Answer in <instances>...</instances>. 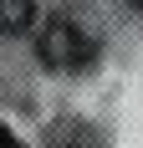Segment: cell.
<instances>
[{
  "label": "cell",
  "instance_id": "obj_2",
  "mask_svg": "<svg viewBox=\"0 0 143 148\" xmlns=\"http://www.w3.org/2000/svg\"><path fill=\"white\" fill-rule=\"evenodd\" d=\"M36 21V0H0V36H21Z\"/></svg>",
  "mask_w": 143,
  "mask_h": 148
},
{
  "label": "cell",
  "instance_id": "obj_1",
  "mask_svg": "<svg viewBox=\"0 0 143 148\" xmlns=\"http://www.w3.org/2000/svg\"><path fill=\"white\" fill-rule=\"evenodd\" d=\"M36 51H41V61L51 66V72H82L87 61H92V51H97V46L82 36V26H77V21H61V15H56V21H46L41 46H36Z\"/></svg>",
  "mask_w": 143,
  "mask_h": 148
},
{
  "label": "cell",
  "instance_id": "obj_3",
  "mask_svg": "<svg viewBox=\"0 0 143 148\" xmlns=\"http://www.w3.org/2000/svg\"><path fill=\"white\" fill-rule=\"evenodd\" d=\"M0 148H26V143H21V138H15L10 128H5V123H0Z\"/></svg>",
  "mask_w": 143,
  "mask_h": 148
},
{
  "label": "cell",
  "instance_id": "obj_4",
  "mask_svg": "<svg viewBox=\"0 0 143 148\" xmlns=\"http://www.w3.org/2000/svg\"><path fill=\"white\" fill-rule=\"evenodd\" d=\"M133 5H138V10H143V0H133Z\"/></svg>",
  "mask_w": 143,
  "mask_h": 148
}]
</instances>
